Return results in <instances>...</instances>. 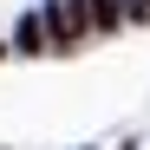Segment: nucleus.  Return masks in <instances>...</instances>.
Returning <instances> with one entry per match:
<instances>
[{
    "label": "nucleus",
    "mask_w": 150,
    "mask_h": 150,
    "mask_svg": "<svg viewBox=\"0 0 150 150\" xmlns=\"http://www.w3.org/2000/svg\"><path fill=\"white\" fill-rule=\"evenodd\" d=\"M46 33H52V46L65 52V46H79L85 33H91V13H85V0H52L46 7V20H39Z\"/></svg>",
    "instance_id": "f257e3e1"
},
{
    "label": "nucleus",
    "mask_w": 150,
    "mask_h": 150,
    "mask_svg": "<svg viewBox=\"0 0 150 150\" xmlns=\"http://www.w3.org/2000/svg\"><path fill=\"white\" fill-rule=\"evenodd\" d=\"M0 52H7V46H0Z\"/></svg>",
    "instance_id": "20e7f679"
},
{
    "label": "nucleus",
    "mask_w": 150,
    "mask_h": 150,
    "mask_svg": "<svg viewBox=\"0 0 150 150\" xmlns=\"http://www.w3.org/2000/svg\"><path fill=\"white\" fill-rule=\"evenodd\" d=\"M131 13H137V20H150V0H131Z\"/></svg>",
    "instance_id": "7ed1b4c3"
},
{
    "label": "nucleus",
    "mask_w": 150,
    "mask_h": 150,
    "mask_svg": "<svg viewBox=\"0 0 150 150\" xmlns=\"http://www.w3.org/2000/svg\"><path fill=\"white\" fill-rule=\"evenodd\" d=\"M46 26H39V13H26V20H20V52H46Z\"/></svg>",
    "instance_id": "f03ea898"
}]
</instances>
